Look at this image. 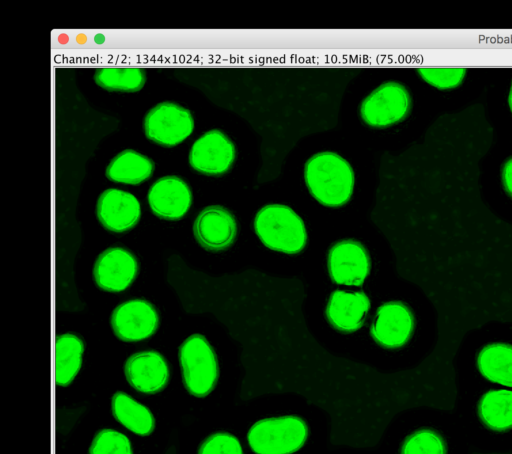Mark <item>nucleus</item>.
Masks as SVG:
<instances>
[{
  "label": "nucleus",
  "mask_w": 512,
  "mask_h": 454,
  "mask_svg": "<svg viewBox=\"0 0 512 454\" xmlns=\"http://www.w3.org/2000/svg\"><path fill=\"white\" fill-rule=\"evenodd\" d=\"M304 178L311 195L327 207L346 204L353 193L354 171L335 152L323 151L310 157L304 167Z\"/></svg>",
  "instance_id": "1"
},
{
  "label": "nucleus",
  "mask_w": 512,
  "mask_h": 454,
  "mask_svg": "<svg viewBox=\"0 0 512 454\" xmlns=\"http://www.w3.org/2000/svg\"><path fill=\"white\" fill-rule=\"evenodd\" d=\"M254 229L266 247L287 254L299 253L307 242L303 220L281 204L262 207L255 216Z\"/></svg>",
  "instance_id": "2"
},
{
  "label": "nucleus",
  "mask_w": 512,
  "mask_h": 454,
  "mask_svg": "<svg viewBox=\"0 0 512 454\" xmlns=\"http://www.w3.org/2000/svg\"><path fill=\"white\" fill-rule=\"evenodd\" d=\"M308 427L293 415L266 418L254 423L247 439L256 454H292L306 442Z\"/></svg>",
  "instance_id": "3"
},
{
  "label": "nucleus",
  "mask_w": 512,
  "mask_h": 454,
  "mask_svg": "<svg viewBox=\"0 0 512 454\" xmlns=\"http://www.w3.org/2000/svg\"><path fill=\"white\" fill-rule=\"evenodd\" d=\"M179 360L189 393L197 397L208 395L218 379V362L207 339L200 334L188 337L180 346Z\"/></svg>",
  "instance_id": "4"
},
{
  "label": "nucleus",
  "mask_w": 512,
  "mask_h": 454,
  "mask_svg": "<svg viewBox=\"0 0 512 454\" xmlns=\"http://www.w3.org/2000/svg\"><path fill=\"white\" fill-rule=\"evenodd\" d=\"M411 107L408 89L399 82L389 81L366 96L360 105V116L370 127L385 128L404 120Z\"/></svg>",
  "instance_id": "5"
},
{
  "label": "nucleus",
  "mask_w": 512,
  "mask_h": 454,
  "mask_svg": "<svg viewBox=\"0 0 512 454\" xmlns=\"http://www.w3.org/2000/svg\"><path fill=\"white\" fill-rule=\"evenodd\" d=\"M193 128L194 120L190 111L172 102L156 105L144 119L146 137L166 147L184 141L192 133Z\"/></svg>",
  "instance_id": "6"
},
{
  "label": "nucleus",
  "mask_w": 512,
  "mask_h": 454,
  "mask_svg": "<svg viewBox=\"0 0 512 454\" xmlns=\"http://www.w3.org/2000/svg\"><path fill=\"white\" fill-rule=\"evenodd\" d=\"M236 148L220 130H210L197 139L189 153L191 167L206 175H222L234 163Z\"/></svg>",
  "instance_id": "7"
},
{
  "label": "nucleus",
  "mask_w": 512,
  "mask_h": 454,
  "mask_svg": "<svg viewBox=\"0 0 512 454\" xmlns=\"http://www.w3.org/2000/svg\"><path fill=\"white\" fill-rule=\"evenodd\" d=\"M159 315L155 307L142 299L126 301L115 308L111 326L118 338L126 342L144 340L155 333Z\"/></svg>",
  "instance_id": "8"
},
{
  "label": "nucleus",
  "mask_w": 512,
  "mask_h": 454,
  "mask_svg": "<svg viewBox=\"0 0 512 454\" xmlns=\"http://www.w3.org/2000/svg\"><path fill=\"white\" fill-rule=\"evenodd\" d=\"M327 265L335 283L360 286L369 274L370 257L360 242L342 240L330 249Z\"/></svg>",
  "instance_id": "9"
},
{
  "label": "nucleus",
  "mask_w": 512,
  "mask_h": 454,
  "mask_svg": "<svg viewBox=\"0 0 512 454\" xmlns=\"http://www.w3.org/2000/svg\"><path fill=\"white\" fill-rule=\"evenodd\" d=\"M414 329V317L410 308L393 301L381 305L371 325V336L381 346L396 349L405 345Z\"/></svg>",
  "instance_id": "10"
},
{
  "label": "nucleus",
  "mask_w": 512,
  "mask_h": 454,
  "mask_svg": "<svg viewBox=\"0 0 512 454\" xmlns=\"http://www.w3.org/2000/svg\"><path fill=\"white\" fill-rule=\"evenodd\" d=\"M138 263L134 255L121 247H112L99 255L94 265L96 284L109 292H121L136 278Z\"/></svg>",
  "instance_id": "11"
},
{
  "label": "nucleus",
  "mask_w": 512,
  "mask_h": 454,
  "mask_svg": "<svg viewBox=\"0 0 512 454\" xmlns=\"http://www.w3.org/2000/svg\"><path fill=\"white\" fill-rule=\"evenodd\" d=\"M194 235L207 250L220 251L235 240L237 223L233 214L222 206L203 209L194 222Z\"/></svg>",
  "instance_id": "12"
},
{
  "label": "nucleus",
  "mask_w": 512,
  "mask_h": 454,
  "mask_svg": "<svg viewBox=\"0 0 512 454\" xmlns=\"http://www.w3.org/2000/svg\"><path fill=\"white\" fill-rule=\"evenodd\" d=\"M148 203L156 216L166 220H178L191 207L192 192L181 178L166 176L150 187Z\"/></svg>",
  "instance_id": "13"
},
{
  "label": "nucleus",
  "mask_w": 512,
  "mask_h": 454,
  "mask_svg": "<svg viewBox=\"0 0 512 454\" xmlns=\"http://www.w3.org/2000/svg\"><path fill=\"white\" fill-rule=\"evenodd\" d=\"M96 213L107 230L119 233L128 231L137 224L141 209L139 201L131 193L108 189L100 195Z\"/></svg>",
  "instance_id": "14"
},
{
  "label": "nucleus",
  "mask_w": 512,
  "mask_h": 454,
  "mask_svg": "<svg viewBox=\"0 0 512 454\" xmlns=\"http://www.w3.org/2000/svg\"><path fill=\"white\" fill-rule=\"evenodd\" d=\"M125 375L129 384L142 393L161 391L169 380V367L164 357L156 351L133 354L126 361Z\"/></svg>",
  "instance_id": "15"
},
{
  "label": "nucleus",
  "mask_w": 512,
  "mask_h": 454,
  "mask_svg": "<svg viewBox=\"0 0 512 454\" xmlns=\"http://www.w3.org/2000/svg\"><path fill=\"white\" fill-rule=\"evenodd\" d=\"M369 308L370 300L364 292L336 290L327 303L326 316L334 328L350 333L363 325Z\"/></svg>",
  "instance_id": "16"
},
{
  "label": "nucleus",
  "mask_w": 512,
  "mask_h": 454,
  "mask_svg": "<svg viewBox=\"0 0 512 454\" xmlns=\"http://www.w3.org/2000/svg\"><path fill=\"white\" fill-rule=\"evenodd\" d=\"M151 159L134 150H124L115 156L106 169L109 180L124 184H140L153 173Z\"/></svg>",
  "instance_id": "17"
},
{
  "label": "nucleus",
  "mask_w": 512,
  "mask_h": 454,
  "mask_svg": "<svg viewBox=\"0 0 512 454\" xmlns=\"http://www.w3.org/2000/svg\"><path fill=\"white\" fill-rule=\"evenodd\" d=\"M477 366L489 381L512 387V345L492 343L478 354Z\"/></svg>",
  "instance_id": "18"
},
{
  "label": "nucleus",
  "mask_w": 512,
  "mask_h": 454,
  "mask_svg": "<svg viewBox=\"0 0 512 454\" xmlns=\"http://www.w3.org/2000/svg\"><path fill=\"white\" fill-rule=\"evenodd\" d=\"M478 414L482 423L493 431L512 429V390L486 392L479 401Z\"/></svg>",
  "instance_id": "19"
},
{
  "label": "nucleus",
  "mask_w": 512,
  "mask_h": 454,
  "mask_svg": "<svg viewBox=\"0 0 512 454\" xmlns=\"http://www.w3.org/2000/svg\"><path fill=\"white\" fill-rule=\"evenodd\" d=\"M84 345L74 334L59 335L55 341V380L60 386H66L77 375L81 363Z\"/></svg>",
  "instance_id": "20"
},
{
  "label": "nucleus",
  "mask_w": 512,
  "mask_h": 454,
  "mask_svg": "<svg viewBox=\"0 0 512 454\" xmlns=\"http://www.w3.org/2000/svg\"><path fill=\"white\" fill-rule=\"evenodd\" d=\"M111 406L114 417L130 431L141 436L153 431L154 417L150 410L126 393H115Z\"/></svg>",
  "instance_id": "21"
},
{
  "label": "nucleus",
  "mask_w": 512,
  "mask_h": 454,
  "mask_svg": "<svg viewBox=\"0 0 512 454\" xmlns=\"http://www.w3.org/2000/svg\"><path fill=\"white\" fill-rule=\"evenodd\" d=\"M94 80L109 91L136 92L144 86L146 75L142 68L105 67L96 70Z\"/></svg>",
  "instance_id": "22"
},
{
  "label": "nucleus",
  "mask_w": 512,
  "mask_h": 454,
  "mask_svg": "<svg viewBox=\"0 0 512 454\" xmlns=\"http://www.w3.org/2000/svg\"><path fill=\"white\" fill-rule=\"evenodd\" d=\"M400 454H447L443 437L432 429H419L403 442Z\"/></svg>",
  "instance_id": "23"
},
{
  "label": "nucleus",
  "mask_w": 512,
  "mask_h": 454,
  "mask_svg": "<svg viewBox=\"0 0 512 454\" xmlns=\"http://www.w3.org/2000/svg\"><path fill=\"white\" fill-rule=\"evenodd\" d=\"M89 454H133L129 439L122 433L104 429L95 436Z\"/></svg>",
  "instance_id": "24"
},
{
  "label": "nucleus",
  "mask_w": 512,
  "mask_h": 454,
  "mask_svg": "<svg viewBox=\"0 0 512 454\" xmlns=\"http://www.w3.org/2000/svg\"><path fill=\"white\" fill-rule=\"evenodd\" d=\"M420 77L428 84L442 90L458 87L464 80V68H419Z\"/></svg>",
  "instance_id": "25"
},
{
  "label": "nucleus",
  "mask_w": 512,
  "mask_h": 454,
  "mask_svg": "<svg viewBox=\"0 0 512 454\" xmlns=\"http://www.w3.org/2000/svg\"><path fill=\"white\" fill-rule=\"evenodd\" d=\"M198 454H244L239 440L227 432L209 436L201 444Z\"/></svg>",
  "instance_id": "26"
},
{
  "label": "nucleus",
  "mask_w": 512,
  "mask_h": 454,
  "mask_svg": "<svg viewBox=\"0 0 512 454\" xmlns=\"http://www.w3.org/2000/svg\"><path fill=\"white\" fill-rule=\"evenodd\" d=\"M502 182L505 191L512 197V157L502 167Z\"/></svg>",
  "instance_id": "27"
},
{
  "label": "nucleus",
  "mask_w": 512,
  "mask_h": 454,
  "mask_svg": "<svg viewBox=\"0 0 512 454\" xmlns=\"http://www.w3.org/2000/svg\"><path fill=\"white\" fill-rule=\"evenodd\" d=\"M508 104H509V107H510V110H511V113H512V83H511V87H510V91H509V96H508Z\"/></svg>",
  "instance_id": "28"
}]
</instances>
